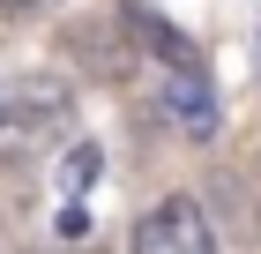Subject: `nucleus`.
<instances>
[{"label": "nucleus", "mask_w": 261, "mask_h": 254, "mask_svg": "<svg viewBox=\"0 0 261 254\" xmlns=\"http://www.w3.org/2000/svg\"><path fill=\"white\" fill-rule=\"evenodd\" d=\"M0 120H8L15 135H60L67 120H75V90H67V75L30 67V75L0 82Z\"/></svg>", "instance_id": "obj_2"}, {"label": "nucleus", "mask_w": 261, "mask_h": 254, "mask_svg": "<svg viewBox=\"0 0 261 254\" xmlns=\"http://www.w3.org/2000/svg\"><path fill=\"white\" fill-rule=\"evenodd\" d=\"M120 30H127V38H142V53H157V60H164V75H201L194 38H187L179 22H164L157 8H120Z\"/></svg>", "instance_id": "obj_4"}, {"label": "nucleus", "mask_w": 261, "mask_h": 254, "mask_svg": "<svg viewBox=\"0 0 261 254\" xmlns=\"http://www.w3.org/2000/svg\"><path fill=\"white\" fill-rule=\"evenodd\" d=\"M90 179H97V150H75L67 157V187H90Z\"/></svg>", "instance_id": "obj_7"}, {"label": "nucleus", "mask_w": 261, "mask_h": 254, "mask_svg": "<svg viewBox=\"0 0 261 254\" xmlns=\"http://www.w3.org/2000/svg\"><path fill=\"white\" fill-rule=\"evenodd\" d=\"M45 254H97V247H45Z\"/></svg>", "instance_id": "obj_9"}, {"label": "nucleus", "mask_w": 261, "mask_h": 254, "mask_svg": "<svg viewBox=\"0 0 261 254\" xmlns=\"http://www.w3.org/2000/svg\"><path fill=\"white\" fill-rule=\"evenodd\" d=\"M127 254H217V224L194 195H164L135 217V239Z\"/></svg>", "instance_id": "obj_1"}, {"label": "nucleus", "mask_w": 261, "mask_h": 254, "mask_svg": "<svg viewBox=\"0 0 261 254\" xmlns=\"http://www.w3.org/2000/svg\"><path fill=\"white\" fill-rule=\"evenodd\" d=\"M164 112L187 142H217V98H209V75H164Z\"/></svg>", "instance_id": "obj_5"}, {"label": "nucleus", "mask_w": 261, "mask_h": 254, "mask_svg": "<svg viewBox=\"0 0 261 254\" xmlns=\"http://www.w3.org/2000/svg\"><path fill=\"white\" fill-rule=\"evenodd\" d=\"M209 210L224 217V232H239V239H261V210H254V195H246V179L239 172H209ZM217 217H209V224H217Z\"/></svg>", "instance_id": "obj_6"}, {"label": "nucleus", "mask_w": 261, "mask_h": 254, "mask_svg": "<svg viewBox=\"0 0 261 254\" xmlns=\"http://www.w3.org/2000/svg\"><path fill=\"white\" fill-rule=\"evenodd\" d=\"M67 53H75V67H90V75H105V82H120L127 67H135V45H127V30H120V15L105 22V15H82V22H67Z\"/></svg>", "instance_id": "obj_3"}, {"label": "nucleus", "mask_w": 261, "mask_h": 254, "mask_svg": "<svg viewBox=\"0 0 261 254\" xmlns=\"http://www.w3.org/2000/svg\"><path fill=\"white\" fill-rule=\"evenodd\" d=\"M38 8H53V0H0V22H15V15H38Z\"/></svg>", "instance_id": "obj_8"}]
</instances>
